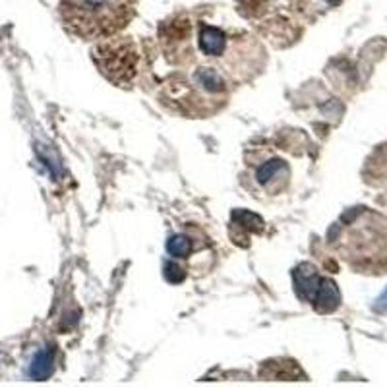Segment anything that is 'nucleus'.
<instances>
[{
	"label": "nucleus",
	"mask_w": 387,
	"mask_h": 387,
	"mask_svg": "<svg viewBox=\"0 0 387 387\" xmlns=\"http://www.w3.org/2000/svg\"><path fill=\"white\" fill-rule=\"evenodd\" d=\"M294 285H297L300 299L314 304L317 312H331L341 302L337 285L331 279L319 277L312 265H300L294 271Z\"/></svg>",
	"instance_id": "nucleus-3"
},
{
	"label": "nucleus",
	"mask_w": 387,
	"mask_h": 387,
	"mask_svg": "<svg viewBox=\"0 0 387 387\" xmlns=\"http://www.w3.org/2000/svg\"><path fill=\"white\" fill-rule=\"evenodd\" d=\"M387 223L378 215L356 207L345 213L333 229L329 230V244L345 258L349 264L356 267L386 262L387 255Z\"/></svg>",
	"instance_id": "nucleus-1"
},
{
	"label": "nucleus",
	"mask_w": 387,
	"mask_h": 387,
	"mask_svg": "<svg viewBox=\"0 0 387 387\" xmlns=\"http://www.w3.org/2000/svg\"><path fill=\"white\" fill-rule=\"evenodd\" d=\"M378 308L387 310V292H386V294H384V297H381V299H379V306H378Z\"/></svg>",
	"instance_id": "nucleus-6"
},
{
	"label": "nucleus",
	"mask_w": 387,
	"mask_h": 387,
	"mask_svg": "<svg viewBox=\"0 0 387 387\" xmlns=\"http://www.w3.org/2000/svg\"><path fill=\"white\" fill-rule=\"evenodd\" d=\"M138 0H61V19L68 33L84 41L109 39L136 18Z\"/></svg>",
	"instance_id": "nucleus-2"
},
{
	"label": "nucleus",
	"mask_w": 387,
	"mask_h": 387,
	"mask_svg": "<svg viewBox=\"0 0 387 387\" xmlns=\"http://www.w3.org/2000/svg\"><path fill=\"white\" fill-rule=\"evenodd\" d=\"M289 165L277 157H265L260 165L248 163V171L244 175V184L250 192L258 196L264 192L267 196L281 194L289 184Z\"/></svg>",
	"instance_id": "nucleus-4"
},
{
	"label": "nucleus",
	"mask_w": 387,
	"mask_h": 387,
	"mask_svg": "<svg viewBox=\"0 0 387 387\" xmlns=\"http://www.w3.org/2000/svg\"><path fill=\"white\" fill-rule=\"evenodd\" d=\"M207 238L203 237L200 230H182L175 237H171L167 244L168 250V267L186 271V265L190 264L194 267V255L196 258H212V255H200V254H212L210 244L205 242Z\"/></svg>",
	"instance_id": "nucleus-5"
}]
</instances>
